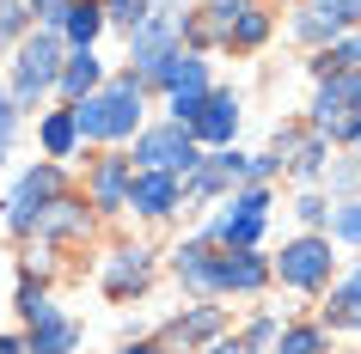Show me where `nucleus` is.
I'll list each match as a JSON object with an SVG mask.
<instances>
[{"label":"nucleus","instance_id":"obj_1","mask_svg":"<svg viewBox=\"0 0 361 354\" xmlns=\"http://www.w3.org/2000/svg\"><path fill=\"white\" fill-rule=\"evenodd\" d=\"M68 110H74L80 141H123V134L141 129V86L135 80H111V86H98L92 98H80Z\"/></svg>","mask_w":361,"mask_h":354},{"label":"nucleus","instance_id":"obj_2","mask_svg":"<svg viewBox=\"0 0 361 354\" xmlns=\"http://www.w3.org/2000/svg\"><path fill=\"white\" fill-rule=\"evenodd\" d=\"M61 56H68L61 31H37V37H25L19 61H13V110H31V104L61 80Z\"/></svg>","mask_w":361,"mask_h":354},{"label":"nucleus","instance_id":"obj_3","mask_svg":"<svg viewBox=\"0 0 361 354\" xmlns=\"http://www.w3.org/2000/svg\"><path fill=\"white\" fill-rule=\"evenodd\" d=\"M312 134L324 141H355L361 134V68L349 74H331L312 98Z\"/></svg>","mask_w":361,"mask_h":354},{"label":"nucleus","instance_id":"obj_4","mask_svg":"<svg viewBox=\"0 0 361 354\" xmlns=\"http://www.w3.org/2000/svg\"><path fill=\"white\" fill-rule=\"evenodd\" d=\"M61 196H68V177H61L56 159H49V165H31L19 184H13V196H6V226H13L19 239H31V232H37V220L61 202Z\"/></svg>","mask_w":361,"mask_h":354},{"label":"nucleus","instance_id":"obj_5","mask_svg":"<svg viewBox=\"0 0 361 354\" xmlns=\"http://www.w3.org/2000/svg\"><path fill=\"white\" fill-rule=\"evenodd\" d=\"M129 165H135V171H171V177L184 184V177L202 165V147H196L178 122H166V129H141V134H135Z\"/></svg>","mask_w":361,"mask_h":354},{"label":"nucleus","instance_id":"obj_6","mask_svg":"<svg viewBox=\"0 0 361 354\" xmlns=\"http://www.w3.org/2000/svg\"><path fill=\"white\" fill-rule=\"evenodd\" d=\"M331 269H337V257H331V239L306 232V239L282 244V257H276V269H269V275H282L288 287H300V293H319V287H331Z\"/></svg>","mask_w":361,"mask_h":354},{"label":"nucleus","instance_id":"obj_7","mask_svg":"<svg viewBox=\"0 0 361 354\" xmlns=\"http://www.w3.org/2000/svg\"><path fill=\"white\" fill-rule=\"evenodd\" d=\"M294 31H300L306 43H343L361 31V0H306V13L294 19Z\"/></svg>","mask_w":361,"mask_h":354},{"label":"nucleus","instance_id":"obj_8","mask_svg":"<svg viewBox=\"0 0 361 354\" xmlns=\"http://www.w3.org/2000/svg\"><path fill=\"white\" fill-rule=\"evenodd\" d=\"M178 37H184V19H171V6L147 13V19L129 31V61H135V74H129V80H141L153 61L166 56V49H178Z\"/></svg>","mask_w":361,"mask_h":354},{"label":"nucleus","instance_id":"obj_9","mask_svg":"<svg viewBox=\"0 0 361 354\" xmlns=\"http://www.w3.org/2000/svg\"><path fill=\"white\" fill-rule=\"evenodd\" d=\"M257 287H269V263L257 251H214L209 293H257Z\"/></svg>","mask_w":361,"mask_h":354},{"label":"nucleus","instance_id":"obj_10","mask_svg":"<svg viewBox=\"0 0 361 354\" xmlns=\"http://www.w3.org/2000/svg\"><path fill=\"white\" fill-rule=\"evenodd\" d=\"M233 129H239V98H233V92H202L196 116L184 122V134H190L196 147H227Z\"/></svg>","mask_w":361,"mask_h":354},{"label":"nucleus","instance_id":"obj_11","mask_svg":"<svg viewBox=\"0 0 361 354\" xmlns=\"http://www.w3.org/2000/svg\"><path fill=\"white\" fill-rule=\"evenodd\" d=\"M251 13V0H202V13H196L190 25H184V37L196 43V49H209V43H227L233 25Z\"/></svg>","mask_w":361,"mask_h":354},{"label":"nucleus","instance_id":"obj_12","mask_svg":"<svg viewBox=\"0 0 361 354\" xmlns=\"http://www.w3.org/2000/svg\"><path fill=\"white\" fill-rule=\"evenodd\" d=\"M129 208L147 214V220H166L171 208H178V177L171 171H135L129 177Z\"/></svg>","mask_w":361,"mask_h":354},{"label":"nucleus","instance_id":"obj_13","mask_svg":"<svg viewBox=\"0 0 361 354\" xmlns=\"http://www.w3.org/2000/svg\"><path fill=\"white\" fill-rule=\"evenodd\" d=\"M129 177H135V165L123 153H111V159L92 165V208L98 214H123L129 208Z\"/></svg>","mask_w":361,"mask_h":354},{"label":"nucleus","instance_id":"obj_14","mask_svg":"<svg viewBox=\"0 0 361 354\" xmlns=\"http://www.w3.org/2000/svg\"><path fill=\"white\" fill-rule=\"evenodd\" d=\"M147 275H153V257L141 251V244H135V251L123 244V251L104 263V293H111V299H129V293H141V287H147Z\"/></svg>","mask_w":361,"mask_h":354},{"label":"nucleus","instance_id":"obj_15","mask_svg":"<svg viewBox=\"0 0 361 354\" xmlns=\"http://www.w3.org/2000/svg\"><path fill=\"white\" fill-rule=\"evenodd\" d=\"M61 92H68V104H80V98H92L98 86H104V68H98L92 49H68L61 56V80H56Z\"/></svg>","mask_w":361,"mask_h":354},{"label":"nucleus","instance_id":"obj_16","mask_svg":"<svg viewBox=\"0 0 361 354\" xmlns=\"http://www.w3.org/2000/svg\"><path fill=\"white\" fill-rule=\"evenodd\" d=\"M221 330H227V312H221V305H196L190 317H178V324L166 330V348H184V354H190L196 342H209V336H221Z\"/></svg>","mask_w":361,"mask_h":354},{"label":"nucleus","instance_id":"obj_17","mask_svg":"<svg viewBox=\"0 0 361 354\" xmlns=\"http://www.w3.org/2000/svg\"><path fill=\"white\" fill-rule=\"evenodd\" d=\"M25 342H31V354H74L80 330H74V324H68V317L56 312V305H49V312H43L37 324H31V336H25Z\"/></svg>","mask_w":361,"mask_h":354},{"label":"nucleus","instance_id":"obj_18","mask_svg":"<svg viewBox=\"0 0 361 354\" xmlns=\"http://www.w3.org/2000/svg\"><path fill=\"white\" fill-rule=\"evenodd\" d=\"M171 269H178V281H190L196 293H209V269H214V244L209 239H190L171 251Z\"/></svg>","mask_w":361,"mask_h":354},{"label":"nucleus","instance_id":"obj_19","mask_svg":"<svg viewBox=\"0 0 361 354\" xmlns=\"http://www.w3.org/2000/svg\"><path fill=\"white\" fill-rule=\"evenodd\" d=\"M98 31H104V13H98V0H74V6H68V19H61V37L74 43V49H92Z\"/></svg>","mask_w":361,"mask_h":354},{"label":"nucleus","instance_id":"obj_20","mask_svg":"<svg viewBox=\"0 0 361 354\" xmlns=\"http://www.w3.org/2000/svg\"><path fill=\"white\" fill-rule=\"evenodd\" d=\"M74 232H86V208H80L74 196H61V202L37 220V239H74Z\"/></svg>","mask_w":361,"mask_h":354},{"label":"nucleus","instance_id":"obj_21","mask_svg":"<svg viewBox=\"0 0 361 354\" xmlns=\"http://www.w3.org/2000/svg\"><path fill=\"white\" fill-rule=\"evenodd\" d=\"M74 147H80L74 110H49L43 116V153H49V159H74Z\"/></svg>","mask_w":361,"mask_h":354},{"label":"nucleus","instance_id":"obj_22","mask_svg":"<svg viewBox=\"0 0 361 354\" xmlns=\"http://www.w3.org/2000/svg\"><path fill=\"white\" fill-rule=\"evenodd\" d=\"M276 354H324V330H312V324H294V330L276 336Z\"/></svg>","mask_w":361,"mask_h":354},{"label":"nucleus","instance_id":"obj_23","mask_svg":"<svg viewBox=\"0 0 361 354\" xmlns=\"http://www.w3.org/2000/svg\"><path fill=\"white\" fill-rule=\"evenodd\" d=\"M31 31V0H0V43H19Z\"/></svg>","mask_w":361,"mask_h":354},{"label":"nucleus","instance_id":"obj_24","mask_svg":"<svg viewBox=\"0 0 361 354\" xmlns=\"http://www.w3.org/2000/svg\"><path fill=\"white\" fill-rule=\"evenodd\" d=\"M264 37H269V19H264V13H257V6H251L245 19L233 25V37H227V49H257V43H264Z\"/></svg>","mask_w":361,"mask_h":354},{"label":"nucleus","instance_id":"obj_25","mask_svg":"<svg viewBox=\"0 0 361 354\" xmlns=\"http://www.w3.org/2000/svg\"><path fill=\"white\" fill-rule=\"evenodd\" d=\"M98 13H104V25H129V31H135L153 6H147V0H98Z\"/></svg>","mask_w":361,"mask_h":354},{"label":"nucleus","instance_id":"obj_26","mask_svg":"<svg viewBox=\"0 0 361 354\" xmlns=\"http://www.w3.org/2000/svg\"><path fill=\"white\" fill-rule=\"evenodd\" d=\"M331 312H361V269H349V275L331 287Z\"/></svg>","mask_w":361,"mask_h":354},{"label":"nucleus","instance_id":"obj_27","mask_svg":"<svg viewBox=\"0 0 361 354\" xmlns=\"http://www.w3.org/2000/svg\"><path fill=\"white\" fill-rule=\"evenodd\" d=\"M43 312H49V299H43V281L25 275V281H19V317H25V324H37Z\"/></svg>","mask_w":361,"mask_h":354},{"label":"nucleus","instance_id":"obj_28","mask_svg":"<svg viewBox=\"0 0 361 354\" xmlns=\"http://www.w3.org/2000/svg\"><path fill=\"white\" fill-rule=\"evenodd\" d=\"M239 348L245 354H264V348H276V317H257L245 336H239Z\"/></svg>","mask_w":361,"mask_h":354},{"label":"nucleus","instance_id":"obj_29","mask_svg":"<svg viewBox=\"0 0 361 354\" xmlns=\"http://www.w3.org/2000/svg\"><path fill=\"white\" fill-rule=\"evenodd\" d=\"M68 6H74V0H31V19H43V31H61Z\"/></svg>","mask_w":361,"mask_h":354},{"label":"nucleus","instance_id":"obj_30","mask_svg":"<svg viewBox=\"0 0 361 354\" xmlns=\"http://www.w3.org/2000/svg\"><path fill=\"white\" fill-rule=\"evenodd\" d=\"M331 226H337V239H355V244H361V202H343Z\"/></svg>","mask_w":361,"mask_h":354},{"label":"nucleus","instance_id":"obj_31","mask_svg":"<svg viewBox=\"0 0 361 354\" xmlns=\"http://www.w3.org/2000/svg\"><path fill=\"white\" fill-rule=\"evenodd\" d=\"M294 214H300L306 226H324V220H331V202H324V196H300V208H294Z\"/></svg>","mask_w":361,"mask_h":354},{"label":"nucleus","instance_id":"obj_32","mask_svg":"<svg viewBox=\"0 0 361 354\" xmlns=\"http://www.w3.org/2000/svg\"><path fill=\"white\" fill-rule=\"evenodd\" d=\"M13 122H19V110H13V98L0 92V153H6V141H13Z\"/></svg>","mask_w":361,"mask_h":354},{"label":"nucleus","instance_id":"obj_33","mask_svg":"<svg viewBox=\"0 0 361 354\" xmlns=\"http://www.w3.org/2000/svg\"><path fill=\"white\" fill-rule=\"evenodd\" d=\"M196 104H202V98H171V122L184 129V122H190V116H196Z\"/></svg>","mask_w":361,"mask_h":354},{"label":"nucleus","instance_id":"obj_34","mask_svg":"<svg viewBox=\"0 0 361 354\" xmlns=\"http://www.w3.org/2000/svg\"><path fill=\"white\" fill-rule=\"evenodd\" d=\"M209 354H245V348H239V336H214Z\"/></svg>","mask_w":361,"mask_h":354},{"label":"nucleus","instance_id":"obj_35","mask_svg":"<svg viewBox=\"0 0 361 354\" xmlns=\"http://www.w3.org/2000/svg\"><path fill=\"white\" fill-rule=\"evenodd\" d=\"M0 354H31V342L25 336H0Z\"/></svg>","mask_w":361,"mask_h":354},{"label":"nucleus","instance_id":"obj_36","mask_svg":"<svg viewBox=\"0 0 361 354\" xmlns=\"http://www.w3.org/2000/svg\"><path fill=\"white\" fill-rule=\"evenodd\" d=\"M331 324H343V330H361V312H331Z\"/></svg>","mask_w":361,"mask_h":354},{"label":"nucleus","instance_id":"obj_37","mask_svg":"<svg viewBox=\"0 0 361 354\" xmlns=\"http://www.w3.org/2000/svg\"><path fill=\"white\" fill-rule=\"evenodd\" d=\"M123 354H166V348H159V342H129Z\"/></svg>","mask_w":361,"mask_h":354},{"label":"nucleus","instance_id":"obj_38","mask_svg":"<svg viewBox=\"0 0 361 354\" xmlns=\"http://www.w3.org/2000/svg\"><path fill=\"white\" fill-rule=\"evenodd\" d=\"M355 141H361V134H355Z\"/></svg>","mask_w":361,"mask_h":354}]
</instances>
